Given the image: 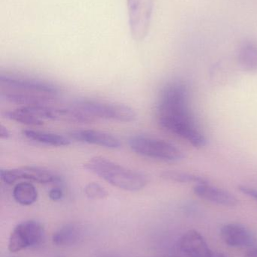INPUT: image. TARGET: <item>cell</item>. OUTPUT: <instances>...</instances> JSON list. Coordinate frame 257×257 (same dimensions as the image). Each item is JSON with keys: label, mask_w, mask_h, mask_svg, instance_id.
I'll list each match as a JSON object with an SVG mask.
<instances>
[{"label": "cell", "mask_w": 257, "mask_h": 257, "mask_svg": "<svg viewBox=\"0 0 257 257\" xmlns=\"http://www.w3.org/2000/svg\"><path fill=\"white\" fill-rule=\"evenodd\" d=\"M3 116L9 120L27 125V126H41L43 124V120L37 118L33 114L26 111L23 108L5 111Z\"/></svg>", "instance_id": "d6986e66"}, {"label": "cell", "mask_w": 257, "mask_h": 257, "mask_svg": "<svg viewBox=\"0 0 257 257\" xmlns=\"http://www.w3.org/2000/svg\"><path fill=\"white\" fill-rule=\"evenodd\" d=\"M84 193L91 199H104L109 193L104 187L96 182H91L84 187Z\"/></svg>", "instance_id": "44dd1931"}, {"label": "cell", "mask_w": 257, "mask_h": 257, "mask_svg": "<svg viewBox=\"0 0 257 257\" xmlns=\"http://www.w3.org/2000/svg\"><path fill=\"white\" fill-rule=\"evenodd\" d=\"M238 190L246 196L251 197L252 199L257 201V190L253 187H248V186L241 185L238 187Z\"/></svg>", "instance_id": "7402d4cb"}, {"label": "cell", "mask_w": 257, "mask_h": 257, "mask_svg": "<svg viewBox=\"0 0 257 257\" xmlns=\"http://www.w3.org/2000/svg\"><path fill=\"white\" fill-rule=\"evenodd\" d=\"M0 84L6 90L25 92L54 99L60 93V88L50 81L18 75H0Z\"/></svg>", "instance_id": "5b68a950"}, {"label": "cell", "mask_w": 257, "mask_h": 257, "mask_svg": "<svg viewBox=\"0 0 257 257\" xmlns=\"http://www.w3.org/2000/svg\"><path fill=\"white\" fill-rule=\"evenodd\" d=\"M48 196H49L50 199L52 201H59L62 199L63 196V190L58 187H54V188L51 189L48 193Z\"/></svg>", "instance_id": "603a6c76"}, {"label": "cell", "mask_w": 257, "mask_h": 257, "mask_svg": "<svg viewBox=\"0 0 257 257\" xmlns=\"http://www.w3.org/2000/svg\"><path fill=\"white\" fill-rule=\"evenodd\" d=\"M181 250L188 257H227L208 247L204 237L192 229L186 232L180 241Z\"/></svg>", "instance_id": "30bf717a"}, {"label": "cell", "mask_w": 257, "mask_h": 257, "mask_svg": "<svg viewBox=\"0 0 257 257\" xmlns=\"http://www.w3.org/2000/svg\"><path fill=\"white\" fill-rule=\"evenodd\" d=\"M163 179L167 181H174V182L186 183V184H200L207 183V181L202 177L193 174L187 173V172H179V171L167 170L164 171L161 174Z\"/></svg>", "instance_id": "ffe728a7"}, {"label": "cell", "mask_w": 257, "mask_h": 257, "mask_svg": "<svg viewBox=\"0 0 257 257\" xmlns=\"http://www.w3.org/2000/svg\"><path fill=\"white\" fill-rule=\"evenodd\" d=\"M0 178L3 182L12 184L21 180L33 181L39 184H58L61 178L57 174L36 166H24L17 169H1Z\"/></svg>", "instance_id": "9c48e42d"}, {"label": "cell", "mask_w": 257, "mask_h": 257, "mask_svg": "<svg viewBox=\"0 0 257 257\" xmlns=\"http://www.w3.org/2000/svg\"><path fill=\"white\" fill-rule=\"evenodd\" d=\"M152 7L153 0H128L130 30L136 40H141L147 35Z\"/></svg>", "instance_id": "ba28073f"}, {"label": "cell", "mask_w": 257, "mask_h": 257, "mask_svg": "<svg viewBox=\"0 0 257 257\" xmlns=\"http://www.w3.org/2000/svg\"><path fill=\"white\" fill-rule=\"evenodd\" d=\"M69 137L77 142L98 145L108 149H119L122 146V143L116 136L99 130H74L69 133Z\"/></svg>", "instance_id": "8fae6325"}, {"label": "cell", "mask_w": 257, "mask_h": 257, "mask_svg": "<svg viewBox=\"0 0 257 257\" xmlns=\"http://www.w3.org/2000/svg\"><path fill=\"white\" fill-rule=\"evenodd\" d=\"M72 106L94 118L129 123L137 120V113L128 105L114 102H101L92 99L78 100Z\"/></svg>", "instance_id": "277c9868"}, {"label": "cell", "mask_w": 257, "mask_h": 257, "mask_svg": "<svg viewBox=\"0 0 257 257\" xmlns=\"http://www.w3.org/2000/svg\"><path fill=\"white\" fill-rule=\"evenodd\" d=\"M22 108L42 120H54L74 123H89L95 121L94 117L72 105L66 108H59L48 106V105H37L22 106Z\"/></svg>", "instance_id": "8992f818"}, {"label": "cell", "mask_w": 257, "mask_h": 257, "mask_svg": "<svg viewBox=\"0 0 257 257\" xmlns=\"http://www.w3.org/2000/svg\"><path fill=\"white\" fill-rule=\"evenodd\" d=\"M12 195L18 204L24 206L33 205L38 199L36 187L28 181H22L17 184L14 187Z\"/></svg>", "instance_id": "ac0fdd59"}, {"label": "cell", "mask_w": 257, "mask_h": 257, "mask_svg": "<svg viewBox=\"0 0 257 257\" xmlns=\"http://www.w3.org/2000/svg\"><path fill=\"white\" fill-rule=\"evenodd\" d=\"M45 235L43 226L36 220H27L17 225L10 235L9 250L12 253L36 247L42 243Z\"/></svg>", "instance_id": "52a82bcc"}, {"label": "cell", "mask_w": 257, "mask_h": 257, "mask_svg": "<svg viewBox=\"0 0 257 257\" xmlns=\"http://www.w3.org/2000/svg\"><path fill=\"white\" fill-rule=\"evenodd\" d=\"M84 167L113 187L125 191H140L148 184L147 177L144 174L104 157H92L84 163Z\"/></svg>", "instance_id": "7a4b0ae2"}, {"label": "cell", "mask_w": 257, "mask_h": 257, "mask_svg": "<svg viewBox=\"0 0 257 257\" xmlns=\"http://www.w3.org/2000/svg\"><path fill=\"white\" fill-rule=\"evenodd\" d=\"M1 99L7 101V102H12V103L22 105L23 106L47 105L51 100H53L51 98L41 96V95L8 90L2 92Z\"/></svg>", "instance_id": "9a60e30c"}, {"label": "cell", "mask_w": 257, "mask_h": 257, "mask_svg": "<svg viewBox=\"0 0 257 257\" xmlns=\"http://www.w3.org/2000/svg\"><path fill=\"white\" fill-rule=\"evenodd\" d=\"M22 134L32 142L47 146L66 147L71 144V139L57 133L40 130H24Z\"/></svg>", "instance_id": "5bb4252c"}, {"label": "cell", "mask_w": 257, "mask_h": 257, "mask_svg": "<svg viewBox=\"0 0 257 257\" xmlns=\"http://www.w3.org/2000/svg\"><path fill=\"white\" fill-rule=\"evenodd\" d=\"M11 133L7 127L1 125L0 126V138L1 139H8L10 137Z\"/></svg>", "instance_id": "cb8c5ba5"}, {"label": "cell", "mask_w": 257, "mask_h": 257, "mask_svg": "<svg viewBox=\"0 0 257 257\" xmlns=\"http://www.w3.org/2000/svg\"><path fill=\"white\" fill-rule=\"evenodd\" d=\"M238 64L247 72H257V42L246 39L240 45L237 54Z\"/></svg>", "instance_id": "2e32d148"}, {"label": "cell", "mask_w": 257, "mask_h": 257, "mask_svg": "<svg viewBox=\"0 0 257 257\" xmlns=\"http://www.w3.org/2000/svg\"><path fill=\"white\" fill-rule=\"evenodd\" d=\"M82 237V230L78 224L69 223L62 226L53 235L54 244L60 247H70L75 245Z\"/></svg>", "instance_id": "e0dca14e"}, {"label": "cell", "mask_w": 257, "mask_h": 257, "mask_svg": "<svg viewBox=\"0 0 257 257\" xmlns=\"http://www.w3.org/2000/svg\"><path fill=\"white\" fill-rule=\"evenodd\" d=\"M195 194L208 202L226 207H235L238 204V200L235 196L214 186L210 185L208 182L196 184L194 187Z\"/></svg>", "instance_id": "4fadbf2b"}, {"label": "cell", "mask_w": 257, "mask_h": 257, "mask_svg": "<svg viewBox=\"0 0 257 257\" xmlns=\"http://www.w3.org/2000/svg\"><path fill=\"white\" fill-rule=\"evenodd\" d=\"M128 145L135 154L160 161H180L185 157L184 153L175 145L149 136H131L128 140Z\"/></svg>", "instance_id": "3957f363"}, {"label": "cell", "mask_w": 257, "mask_h": 257, "mask_svg": "<svg viewBox=\"0 0 257 257\" xmlns=\"http://www.w3.org/2000/svg\"><path fill=\"white\" fill-rule=\"evenodd\" d=\"M157 117L161 127L196 148L206 145V138L198 128L190 111L188 91L183 83H170L164 87L157 104Z\"/></svg>", "instance_id": "6da1fadb"}, {"label": "cell", "mask_w": 257, "mask_h": 257, "mask_svg": "<svg viewBox=\"0 0 257 257\" xmlns=\"http://www.w3.org/2000/svg\"><path fill=\"white\" fill-rule=\"evenodd\" d=\"M245 257H257V249L250 250V252L246 254Z\"/></svg>", "instance_id": "d4e9b609"}, {"label": "cell", "mask_w": 257, "mask_h": 257, "mask_svg": "<svg viewBox=\"0 0 257 257\" xmlns=\"http://www.w3.org/2000/svg\"><path fill=\"white\" fill-rule=\"evenodd\" d=\"M222 239L227 245L232 247H249L256 242L253 232L241 224L229 223L220 230Z\"/></svg>", "instance_id": "7c38bea8"}]
</instances>
